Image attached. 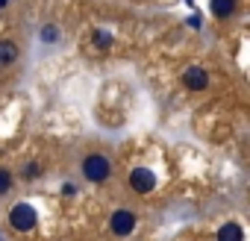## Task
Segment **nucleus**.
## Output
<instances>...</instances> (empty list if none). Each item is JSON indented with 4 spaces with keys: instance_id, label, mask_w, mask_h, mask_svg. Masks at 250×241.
Segmentation results:
<instances>
[{
    "instance_id": "nucleus-14",
    "label": "nucleus",
    "mask_w": 250,
    "mask_h": 241,
    "mask_svg": "<svg viewBox=\"0 0 250 241\" xmlns=\"http://www.w3.org/2000/svg\"><path fill=\"white\" fill-rule=\"evenodd\" d=\"M3 3H6V0H0V6H3Z\"/></svg>"
},
{
    "instance_id": "nucleus-8",
    "label": "nucleus",
    "mask_w": 250,
    "mask_h": 241,
    "mask_svg": "<svg viewBox=\"0 0 250 241\" xmlns=\"http://www.w3.org/2000/svg\"><path fill=\"white\" fill-rule=\"evenodd\" d=\"M15 56H18V50H15L12 41H0V65H3V62H15Z\"/></svg>"
},
{
    "instance_id": "nucleus-5",
    "label": "nucleus",
    "mask_w": 250,
    "mask_h": 241,
    "mask_svg": "<svg viewBox=\"0 0 250 241\" xmlns=\"http://www.w3.org/2000/svg\"><path fill=\"white\" fill-rule=\"evenodd\" d=\"M183 85H186L188 91H203V88L209 85V74H206L203 68L191 65V68H186V74H183Z\"/></svg>"
},
{
    "instance_id": "nucleus-9",
    "label": "nucleus",
    "mask_w": 250,
    "mask_h": 241,
    "mask_svg": "<svg viewBox=\"0 0 250 241\" xmlns=\"http://www.w3.org/2000/svg\"><path fill=\"white\" fill-rule=\"evenodd\" d=\"M9 188H12V174L6 168H0V197L9 194Z\"/></svg>"
},
{
    "instance_id": "nucleus-4",
    "label": "nucleus",
    "mask_w": 250,
    "mask_h": 241,
    "mask_svg": "<svg viewBox=\"0 0 250 241\" xmlns=\"http://www.w3.org/2000/svg\"><path fill=\"white\" fill-rule=\"evenodd\" d=\"M127 185L133 191H139V194H150L156 188V174L147 171V168H133L130 177H127Z\"/></svg>"
},
{
    "instance_id": "nucleus-3",
    "label": "nucleus",
    "mask_w": 250,
    "mask_h": 241,
    "mask_svg": "<svg viewBox=\"0 0 250 241\" xmlns=\"http://www.w3.org/2000/svg\"><path fill=\"white\" fill-rule=\"evenodd\" d=\"M36 223H39V212H36L30 203L12 206V212H9V226H12L15 232H33Z\"/></svg>"
},
{
    "instance_id": "nucleus-13",
    "label": "nucleus",
    "mask_w": 250,
    "mask_h": 241,
    "mask_svg": "<svg viewBox=\"0 0 250 241\" xmlns=\"http://www.w3.org/2000/svg\"><path fill=\"white\" fill-rule=\"evenodd\" d=\"M0 241H6V238H3V232H0Z\"/></svg>"
},
{
    "instance_id": "nucleus-6",
    "label": "nucleus",
    "mask_w": 250,
    "mask_h": 241,
    "mask_svg": "<svg viewBox=\"0 0 250 241\" xmlns=\"http://www.w3.org/2000/svg\"><path fill=\"white\" fill-rule=\"evenodd\" d=\"M218 241H244V232L238 223H224L218 229Z\"/></svg>"
},
{
    "instance_id": "nucleus-2",
    "label": "nucleus",
    "mask_w": 250,
    "mask_h": 241,
    "mask_svg": "<svg viewBox=\"0 0 250 241\" xmlns=\"http://www.w3.org/2000/svg\"><path fill=\"white\" fill-rule=\"evenodd\" d=\"M136 226H139V218H136L133 209H115L112 218H109V232H112L115 238H127V235H133Z\"/></svg>"
},
{
    "instance_id": "nucleus-1",
    "label": "nucleus",
    "mask_w": 250,
    "mask_h": 241,
    "mask_svg": "<svg viewBox=\"0 0 250 241\" xmlns=\"http://www.w3.org/2000/svg\"><path fill=\"white\" fill-rule=\"evenodd\" d=\"M112 171H115V165H112V159L103 156V153H88V156H83V162H80V174H83L88 182H106V180L112 177Z\"/></svg>"
},
{
    "instance_id": "nucleus-10",
    "label": "nucleus",
    "mask_w": 250,
    "mask_h": 241,
    "mask_svg": "<svg viewBox=\"0 0 250 241\" xmlns=\"http://www.w3.org/2000/svg\"><path fill=\"white\" fill-rule=\"evenodd\" d=\"M94 44H97V47H109V44H112V36L103 33V30H97V33H94Z\"/></svg>"
},
{
    "instance_id": "nucleus-7",
    "label": "nucleus",
    "mask_w": 250,
    "mask_h": 241,
    "mask_svg": "<svg viewBox=\"0 0 250 241\" xmlns=\"http://www.w3.org/2000/svg\"><path fill=\"white\" fill-rule=\"evenodd\" d=\"M212 12L215 18H229L235 12V0H212Z\"/></svg>"
},
{
    "instance_id": "nucleus-12",
    "label": "nucleus",
    "mask_w": 250,
    "mask_h": 241,
    "mask_svg": "<svg viewBox=\"0 0 250 241\" xmlns=\"http://www.w3.org/2000/svg\"><path fill=\"white\" fill-rule=\"evenodd\" d=\"M24 174H27V177H36V174H42V168L33 162V165H27V171H24Z\"/></svg>"
},
{
    "instance_id": "nucleus-11",
    "label": "nucleus",
    "mask_w": 250,
    "mask_h": 241,
    "mask_svg": "<svg viewBox=\"0 0 250 241\" xmlns=\"http://www.w3.org/2000/svg\"><path fill=\"white\" fill-rule=\"evenodd\" d=\"M42 36H44V41H53V39H56V30H53V27H44Z\"/></svg>"
}]
</instances>
